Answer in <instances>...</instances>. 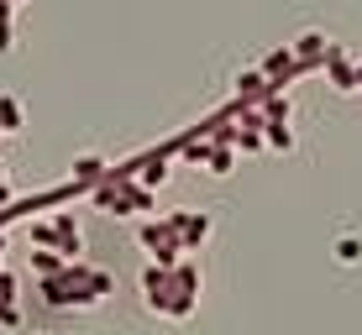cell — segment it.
I'll list each match as a JSON object with an SVG mask.
<instances>
[{"instance_id": "obj_5", "label": "cell", "mask_w": 362, "mask_h": 335, "mask_svg": "<svg viewBox=\"0 0 362 335\" xmlns=\"http://www.w3.org/2000/svg\"><path fill=\"white\" fill-rule=\"evenodd\" d=\"M257 73H263V79L273 84V90H289V84L299 79V58L289 53V42H284V47H273V53L263 58V63H257Z\"/></svg>"}, {"instance_id": "obj_7", "label": "cell", "mask_w": 362, "mask_h": 335, "mask_svg": "<svg viewBox=\"0 0 362 335\" xmlns=\"http://www.w3.org/2000/svg\"><path fill=\"white\" fill-rule=\"evenodd\" d=\"M53 231H58V257H64V262H79V252H84L79 220H74L69 209H58V215H53Z\"/></svg>"}, {"instance_id": "obj_14", "label": "cell", "mask_w": 362, "mask_h": 335, "mask_svg": "<svg viewBox=\"0 0 362 335\" xmlns=\"http://www.w3.org/2000/svg\"><path fill=\"white\" fill-rule=\"evenodd\" d=\"M32 246L37 252H58V231H53V220H32Z\"/></svg>"}, {"instance_id": "obj_2", "label": "cell", "mask_w": 362, "mask_h": 335, "mask_svg": "<svg viewBox=\"0 0 362 335\" xmlns=\"http://www.w3.org/2000/svg\"><path fill=\"white\" fill-rule=\"evenodd\" d=\"M136 241H142V252H153V262H163V267H173L184 257V241H179V231H173L168 215L142 220V226H136Z\"/></svg>"}, {"instance_id": "obj_12", "label": "cell", "mask_w": 362, "mask_h": 335, "mask_svg": "<svg viewBox=\"0 0 362 335\" xmlns=\"http://www.w3.org/2000/svg\"><path fill=\"white\" fill-rule=\"evenodd\" d=\"M336 262H362V236L357 231H346V236H336Z\"/></svg>"}, {"instance_id": "obj_11", "label": "cell", "mask_w": 362, "mask_h": 335, "mask_svg": "<svg viewBox=\"0 0 362 335\" xmlns=\"http://www.w3.org/2000/svg\"><path fill=\"white\" fill-rule=\"evenodd\" d=\"M64 267H69V262H64L58 252H32V278H37V283H42V278H58Z\"/></svg>"}, {"instance_id": "obj_18", "label": "cell", "mask_w": 362, "mask_h": 335, "mask_svg": "<svg viewBox=\"0 0 362 335\" xmlns=\"http://www.w3.org/2000/svg\"><path fill=\"white\" fill-rule=\"evenodd\" d=\"M0 299H16V278L11 272H0Z\"/></svg>"}, {"instance_id": "obj_20", "label": "cell", "mask_w": 362, "mask_h": 335, "mask_svg": "<svg viewBox=\"0 0 362 335\" xmlns=\"http://www.w3.org/2000/svg\"><path fill=\"white\" fill-rule=\"evenodd\" d=\"M0 183H6V163H0Z\"/></svg>"}, {"instance_id": "obj_6", "label": "cell", "mask_w": 362, "mask_h": 335, "mask_svg": "<svg viewBox=\"0 0 362 335\" xmlns=\"http://www.w3.org/2000/svg\"><path fill=\"white\" fill-rule=\"evenodd\" d=\"M320 73H326V84H331V90H341V95H352V90H357V63H352V58H346L336 42H331L326 68H320Z\"/></svg>"}, {"instance_id": "obj_4", "label": "cell", "mask_w": 362, "mask_h": 335, "mask_svg": "<svg viewBox=\"0 0 362 335\" xmlns=\"http://www.w3.org/2000/svg\"><path fill=\"white\" fill-rule=\"evenodd\" d=\"M289 53L299 58V73H320V68H326V53H331V37L310 27V32H299L289 42Z\"/></svg>"}, {"instance_id": "obj_13", "label": "cell", "mask_w": 362, "mask_h": 335, "mask_svg": "<svg viewBox=\"0 0 362 335\" xmlns=\"http://www.w3.org/2000/svg\"><path fill=\"white\" fill-rule=\"evenodd\" d=\"M6 131H21V100L16 95H0V136Z\"/></svg>"}, {"instance_id": "obj_19", "label": "cell", "mask_w": 362, "mask_h": 335, "mask_svg": "<svg viewBox=\"0 0 362 335\" xmlns=\"http://www.w3.org/2000/svg\"><path fill=\"white\" fill-rule=\"evenodd\" d=\"M357 90H362V63H357Z\"/></svg>"}, {"instance_id": "obj_3", "label": "cell", "mask_w": 362, "mask_h": 335, "mask_svg": "<svg viewBox=\"0 0 362 335\" xmlns=\"http://www.w3.org/2000/svg\"><path fill=\"white\" fill-rule=\"evenodd\" d=\"M168 220H173V231H179V241H184V252H199V246L210 241V231H216V215L210 209H168Z\"/></svg>"}, {"instance_id": "obj_1", "label": "cell", "mask_w": 362, "mask_h": 335, "mask_svg": "<svg viewBox=\"0 0 362 335\" xmlns=\"http://www.w3.org/2000/svg\"><path fill=\"white\" fill-rule=\"evenodd\" d=\"M37 288H42L47 309H95V304H105V293H116V278L79 257V262H69L58 278H42Z\"/></svg>"}, {"instance_id": "obj_9", "label": "cell", "mask_w": 362, "mask_h": 335, "mask_svg": "<svg viewBox=\"0 0 362 335\" xmlns=\"http://www.w3.org/2000/svg\"><path fill=\"white\" fill-rule=\"evenodd\" d=\"M105 178V157H95V152H84V157H74V183L69 189L79 194V189H95V183Z\"/></svg>"}, {"instance_id": "obj_17", "label": "cell", "mask_w": 362, "mask_h": 335, "mask_svg": "<svg viewBox=\"0 0 362 335\" xmlns=\"http://www.w3.org/2000/svg\"><path fill=\"white\" fill-rule=\"evenodd\" d=\"M16 47V32H11V21H0V53H11Z\"/></svg>"}, {"instance_id": "obj_16", "label": "cell", "mask_w": 362, "mask_h": 335, "mask_svg": "<svg viewBox=\"0 0 362 335\" xmlns=\"http://www.w3.org/2000/svg\"><path fill=\"white\" fill-rule=\"evenodd\" d=\"M0 330H21V309H16V299H0Z\"/></svg>"}, {"instance_id": "obj_8", "label": "cell", "mask_w": 362, "mask_h": 335, "mask_svg": "<svg viewBox=\"0 0 362 335\" xmlns=\"http://www.w3.org/2000/svg\"><path fill=\"white\" fill-rule=\"evenodd\" d=\"M136 183H142V189H163L168 183V152H147V157H136Z\"/></svg>"}, {"instance_id": "obj_10", "label": "cell", "mask_w": 362, "mask_h": 335, "mask_svg": "<svg viewBox=\"0 0 362 335\" xmlns=\"http://www.w3.org/2000/svg\"><path fill=\"white\" fill-rule=\"evenodd\" d=\"M236 168V147H216L210 142V157H205V173H216V178H226Z\"/></svg>"}, {"instance_id": "obj_15", "label": "cell", "mask_w": 362, "mask_h": 335, "mask_svg": "<svg viewBox=\"0 0 362 335\" xmlns=\"http://www.w3.org/2000/svg\"><path fill=\"white\" fill-rule=\"evenodd\" d=\"M263 142L279 147V152H294V131L289 126H263Z\"/></svg>"}]
</instances>
